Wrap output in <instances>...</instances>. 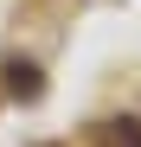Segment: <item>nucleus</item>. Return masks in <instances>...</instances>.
I'll return each instance as SVG.
<instances>
[{
	"label": "nucleus",
	"instance_id": "obj_1",
	"mask_svg": "<svg viewBox=\"0 0 141 147\" xmlns=\"http://www.w3.org/2000/svg\"><path fill=\"white\" fill-rule=\"evenodd\" d=\"M96 147H141V121H128V115H122V121H109Z\"/></svg>",
	"mask_w": 141,
	"mask_h": 147
},
{
	"label": "nucleus",
	"instance_id": "obj_2",
	"mask_svg": "<svg viewBox=\"0 0 141 147\" xmlns=\"http://www.w3.org/2000/svg\"><path fill=\"white\" fill-rule=\"evenodd\" d=\"M7 83H13V96H39V70L13 58V64H7Z\"/></svg>",
	"mask_w": 141,
	"mask_h": 147
}]
</instances>
